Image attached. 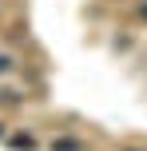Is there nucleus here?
Masks as SVG:
<instances>
[{
  "label": "nucleus",
  "instance_id": "nucleus-3",
  "mask_svg": "<svg viewBox=\"0 0 147 151\" xmlns=\"http://www.w3.org/2000/svg\"><path fill=\"white\" fill-rule=\"evenodd\" d=\"M8 68H12V60H8V56L0 52V72H8Z\"/></svg>",
  "mask_w": 147,
  "mask_h": 151
},
{
  "label": "nucleus",
  "instance_id": "nucleus-2",
  "mask_svg": "<svg viewBox=\"0 0 147 151\" xmlns=\"http://www.w3.org/2000/svg\"><path fill=\"white\" fill-rule=\"evenodd\" d=\"M52 151H84V143H80V139H56Z\"/></svg>",
  "mask_w": 147,
  "mask_h": 151
},
{
  "label": "nucleus",
  "instance_id": "nucleus-4",
  "mask_svg": "<svg viewBox=\"0 0 147 151\" xmlns=\"http://www.w3.org/2000/svg\"><path fill=\"white\" fill-rule=\"evenodd\" d=\"M0 135H4V123H0Z\"/></svg>",
  "mask_w": 147,
  "mask_h": 151
},
{
  "label": "nucleus",
  "instance_id": "nucleus-1",
  "mask_svg": "<svg viewBox=\"0 0 147 151\" xmlns=\"http://www.w3.org/2000/svg\"><path fill=\"white\" fill-rule=\"evenodd\" d=\"M8 147H12V151H36V139H32V135H12Z\"/></svg>",
  "mask_w": 147,
  "mask_h": 151
}]
</instances>
